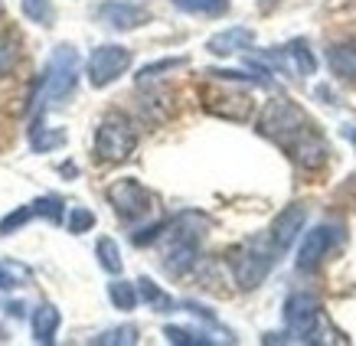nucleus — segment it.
I'll return each instance as SVG.
<instances>
[{
  "label": "nucleus",
  "mask_w": 356,
  "mask_h": 346,
  "mask_svg": "<svg viewBox=\"0 0 356 346\" xmlns=\"http://www.w3.org/2000/svg\"><path fill=\"white\" fill-rule=\"evenodd\" d=\"M340 236H343V229L340 226H317V229H311V232L304 236V242H301V252H298V271H314L317 268V265L330 255V249L340 242Z\"/></svg>",
  "instance_id": "obj_10"
},
{
  "label": "nucleus",
  "mask_w": 356,
  "mask_h": 346,
  "mask_svg": "<svg viewBox=\"0 0 356 346\" xmlns=\"http://www.w3.org/2000/svg\"><path fill=\"white\" fill-rule=\"evenodd\" d=\"M131 65V49H124V46H98V49H92V56H88V85L92 88H108L111 82H118L124 72H128Z\"/></svg>",
  "instance_id": "obj_6"
},
{
  "label": "nucleus",
  "mask_w": 356,
  "mask_h": 346,
  "mask_svg": "<svg viewBox=\"0 0 356 346\" xmlns=\"http://www.w3.org/2000/svg\"><path fill=\"white\" fill-rule=\"evenodd\" d=\"M163 336H167L170 343H186V346H193V343H213L209 336L193 333V330H184V327H167V330H163Z\"/></svg>",
  "instance_id": "obj_26"
},
{
  "label": "nucleus",
  "mask_w": 356,
  "mask_h": 346,
  "mask_svg": "<svg viewBox=\"0 0 356 346\" xmlns=\"http://www.w3.org/2000/svg\"><path fill=\"white\" fill-rule=\"evenodd\" d=\"M92 226H95V213H92V209L76 206V209L69 213V232H72V236H82V232H88Z\"/></svg>",
  "instance_id": "obj_24"
},
{
  "label": "nucleus",
  "mask_w": 356,
  "mask_h": 346,
  "mask_svg": "<svg viewBox=\"0 0 356 346\" xmlns=\"http://www.w3.org/2000/svg\"><path fill=\"white\" fill-rule=\"evenodd\" d=\"M17 63H20V49H17V43H13L10 36H0V79L10 76L13 69H17Z\"/></svg>",
  "instance_id": "obj_22"
},
{
  "label": "nucleus",
  "mask_w": 356,
  "mask_h": 346,
  "mask_svg": "<svg viewBox=\"0 0 356 346\" xmlns=\"http://www.w3.org/2000/svg\"><path fill=\"white\" fill-rule=\"evenodd\" d=\"M30 219H36L33 216V206H20L17 213H10L7 219H0V236H13L20 226H26Z\"/></svg>",
  "instance_id": "obj_23"
},
{
  "label": "nucleus",
  "mask_w": 356,
  "mask_h": 346,
  "mask_svg": "<svg viewBox=\"0 0 356 346\" xmlns=\"http://www.w3.org/2000/svg\"><path fill=\"white\" fill-rule=\"evenodd\" d=\"M252 43H255V33L248 30V26H229V30L209 36V40H206V49L213 56H232V53L248 49Z\"/></svg>",
  "instance_id": "obj_12"
},
{
  "label": "nucleus",
  "mask_w": 356,
  "mask_h": 346,
  "mask_svg": "<svg viewBox=\"0 0 356 346\" xmlns=\"http://www.w3.org/2000/svg\"><path fill=\"white\" fill-rule=\"evenodd\" d=\"M138 294H140V297H144L147 304H151L154 311H161V314H170L173 307H177L170 294L161 291V288H157L151 278H140V281H138Z\"/></svg>",
  "instance_id": "obj_16"
},
{
  "label": "nucleus",
  "mask_w": 356,
  "mask_h": 346,
  "mask_svg": "<svg viewBox=\"0 0 356 346\" xmlns=\"http://www.w3.org/2000/svg\"><path fill=\"white\" fill-rule=\"evenodd\" d=\"M0 288H3V271H0Z\"/></svg>",
  "instance_id": "obj_28"
},
{
  "label": "nucleus",
  "mask_w": 356,
  "mask_h": 346,
  "mask_svg": "<svg viewBox=\"0 0 356 346\" xmlns=\"http://www.w3.org/2000/svg\"><path fill=\"white\" fill-rule=\"evenodd\" d=\"M138 147V131L131 124L128 115H121V111H111L102 118L95 131V154L98 160H108V163H121L128 160L131 154Z\"/></svg>",
  "instance_id": "obj_5"
},
{
  "label": "nucleus",
  "mask_w": 356,
  "mask_h": 346,
  "mask_svg": "<svg viewBox=\"0 0 356 346\" xmlns=\"http://www.w3.org/2000/svg\"><path fill=\"white\" fill-rule=\"evenodd\" d=\"M79 82V53L76 46H56L49 63H46L43 82H40V95H36V118H43L53 105H63L65 98L76 92Z\"/></svg>",
  "instance_id": "obj_2"
},
{
  "label": "nucleus",
  "mask_w": 356,
  "mask_h": 346,
  "mask_svg": "<svg viewBox=\"0 0 356 346\" xmlns=\"http://www.w3.org/2000/svg\"><path fill=\"white\" fill-rule=\"evenodd\" d=\"M33 206V216H43V219H49L53 226H59L65 219V206H63V199L59 196H40L36 203H30Z\"/></svg>",
  "instance_id": "obj_19"
},
{
  "label": "nucleus",
  "mask_w": 356,
  "mask_h": 346,
  "mask_svg": "<svg viewBox=\"0 0 356 346\" xmlns=\"http://www.w3.org/2000/svg\"><path fill=\"white\" fill-rule=\"evenodd\" d=\"M275 245H271V238H252L245 245H238L232 255H229V268L236 274V284L242 291H255L265 278H268L271 265H275Z\"/></svg>",
  "instance_id": "obj_4"
},
{
  "label": "nucleus",
  "mask_w": 356,
  "mask_h": 346,
  "mask_svg": "<svg viewBox=\"0 0 356 346\" xmlns=\"http://www.w3.org/2000/svg\"><path fill=\"white\" fill-rule=\"evenodd\" d=\"M108 203H111V209H115V216L118 219H124V222H138V219H144L154 209V196L147 193L138 180L124 176V180H118V183L108 186Z\"/></svg>",
  "instance_id": "obj_7"
},
{
  "label": "nucleus",
  "mask_w": 356,
  "mask_h": 346,
  "mask_svg": "<svg viewBox=\"0 0 356 346\" xmlns=\"http://www.w3.org/2000/svg\"><path fill=\"white\" fill-rule=\"evenodd\" d=\"M95 17L108 30H118V33H128V30H138L144 23L151 20V10L138 3V0H102L95 7Z\"/></svg>",
  "instance_id": "obj_8"
},
{
  "label": "nucleus",
  "mask_w": 356,
  "mask_h": 346,
  "mask_svg": "<svg viewBox=\"0 0 356 346\" xmlns=\"http://www.w3.org/2000/svg\"><path fill=\"white\" fill-rule=\"evenodd\" d=\"M259 131L268 141L284 147L301 167L317 170V167H324L327 157H330L327 141L311 128V121L304 118V111L294 108L291 101H271L268 108L261 111Z\"/></svg>",
  "instance_id": "obj_1"
},
{
  "label": "nucleus",
  "mask_w": 356,
  "mask_h": 346,
  "mask_svg": "<svg viewBox=\"0 0 356 346\" xmlns=\"http://www.w3.org/2000/svg\"><path fill=\"white\" fill-rule=\"evenodd\" d=\"M20 10L30 23H40V26H53L56 10L53 0H20Z\"/></svg>",
  "instance_id": "obj_18"
},
{
  "label": "nucleus",
  "mask_w": 356,
  "mask_h": 346,
  "mask_svg": "<svg viewBox=\"0 0 356 346\" xmlns=\"http://www.w3.org/2000/svg\"><path fill=\"white\" fill-rule=\"evenodd\" d=\"M327 63L334 69V76H340L343 82H356V43H337L327 53Z\"/></svg>",
  "instance_id": "obj_14"
},
{
  "label": "nucleus",
  "mask_w": 356,
  "mask_h": 346,
  "mask_svg": "<svg viewBox=\"0 0 356 346\" xmlns=\"http://www.w3.org/2000/svg\"><path fill=\"white\" fill-rule=\"evenodd\" d=\"M59 324H63V317H59V311H56L53 304H40L33 311V340L36 343H53Z\"/></svg>",
  "instance_id": "obj_13"
},
{
  "label": "nucleus",
  "mask_w": 356,
  "mask_h": 346,
  "mask_svg": "<svg viewBox=\"0 0 356 346\" xmlns=\"http://www.w3.org/2000/svg\"><path fill=\"white\" fill-rule=\"evenodd\" d=\"M177 65H186V59H163V63L144 65V69L138 72V82L144 85V82H151V79H157L161 72H170V69H177Z\"/></svg>",
  "instance_id": "obj_27"
},
{
  "label": "nucleus",
  "mask_w": 356,
  "mask_h": 346,
  "mask_svg": "<svg viewBox=\"0 0 356 346\" xmlns=\"http://www.w3.org/2000/svg\"><path fill=\"white\" fill-rule=\"evenodd\" d=\"M321 301L298 291L284 301V333H268L265 343H317L321 340Z\"/></svg>",
  "instance_id": "obj_3"
},
{
  "label": "nucleus",
  "mask_w": 356,
  "mask_h": 346,
  "mask_svg": "<svg viewBox=\"0 0 356 346\" xmlns=\"http://www.w3.org/2000/svg\"><path fill=\"white\" fill-rule=\"evenodd\" d=\"M259 63L271 65V69H278V72H291V76H314L317 72V59L311 56L307 43L304 40H291L288 46H281V49H271L268 56H261Z\"/></svg>",
  "instance_id": "obj_9"
},
{
  "label": "nucleus",
  "mask_w": 356,
  "mask_h": 346,
  "mask_svg": "<svg viewBox=\"0 0 356 346\" xmlns=\"http://www.w3.org/2000/svg\"><path fill=\"white\" fill-rule=\"evenodd\" d=\"M173 7L184 13H222L229 0H173Z\"/></svg>",
  "instance_id": "obj_21"
},
{
  "label": "nucleus",
  "mask_w": 356,
  "mask_h": 346,
  "mask_svg": "<svg viewBox=\"0 0 356 346\" xmlns=\"http://www.w3.org/2000/svg\"><path fill=\"white\" fill-rule=\"evenodd\" d=\"M95 255H98V265L108 271V274H121L124 261H121V252H118V242H115V238H108V236L98 238Z\"/></svg>",
  "instance_id": "obj_17"
},
{
  "label": "nucleus",
  "mask_w": 356,
  "mask_h": 346,
  "mask_svg": "<svg viewBox=\"0 0 356 346\" xmlns=\"http://www.w3.org/2000/svg\"><path fill=\"white\" fill-rule=\"evenodd\" d=\"M65 144V131H49L43 124V118H33L30 124V147L36 154H49L56 147H63Z\"/></svg>",
  "instance_id": "obj_15"
},
{
  "label": "nucleus",
  "mask_w": 356,
  "mask_h": 346,
  "mask_svg": "<svg viewBox=\"0 0 356 346\" xmlns=\"http://www.w3.org/2000/svg\"><path fill=\"white\" fill-rule=\"evenodd\" d=\"M95 343H138V327H115L105 330L102 336H95Z\"/></svg>",
  "instance_id": "obj_25"
},
{
  "label": "nucleus",
  "mask_w": 356,
  "mask_h": 346,
  "mask_svg": "<svg viewBox=\"0 0 356 346\" xmlns=\"http://www.w3.org/2000/svg\"><path fill=\"white\" fill-rule=\"evenodd\" d=\"M108 297L118 311H134L138 307V291L131 281H111L108 284Z\"/></svg>",
  "instance_id": "obj_20"
},
{
  "label": "nucleus",
  "mask_w": 356,
  "mask_h": 346,
  "mask_svg": "<svg viewBox=\"0 0 356 346\" xmlns=\"http://www.w3.org/2000/svg\"><path fill=\"white\" fill-rule=\"evenodd\" d=\"M304 222H307V209H304L301 203L288 206L284 213H278V216H275L268 238H271V245H275V252H278V255H281V252H288L294 245V238L301 236Z\"/></svg>",
  "instance_id": "obj_11"
}]
</instances>
